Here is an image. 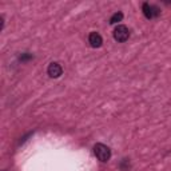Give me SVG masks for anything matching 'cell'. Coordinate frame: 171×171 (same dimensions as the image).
<instances>
[{"mask_svg": "<svg viewBox=\"0 0 171 171\" xmlns=\"http://www.w3.org/2000/svg\"><path fill=\"white\" fill-rule=\"evenodd\" d=\"M94 154L100 162H108L111 158V150L103 143H96L94 146Z\"/></svg>", "mask_w": 171, "mask_h": 171, "instance_id": "6da1fadb", "label": "cell"}, {"mask_svg": "<svg viewBox=\"0 0 171 171\" xmlns=\"http://www.w3.org/2000/svg\"><path fill=\"white\" fill-rule=\"evenodd\" d=\"M130 38V31L126 25H118L116 28L114 29V39L119 43H123L127 39Z\"/></svg>", "mask_w": 171, "mask_h": 171, "instance_id": "7a4b0ae2", "label": "cell"}, {"mask_svg": "<svg viewBox=\"0 0 171 171\" xmlns=\"http://www.w3.org/2000/svg\"><path fill=\"white\" fill-rule=\"evenodd\" d=\"M142 10H143V15L146 16L147 19H154V18L159 16V13H160V11H159L158 7L151 6V4H149V3L143 4Z\"/></svg>", "mask_w": 171, "mask_h": 171, "instance_id": "3957f363", "label": "cell"}, {"mask_svg": "<svg viewBox=\"0 0 171 171\" xmlns=\"http://www.w3.org/2000/svg\"><path fill=\"white\" fill-rule=\"evenodd\" d=\"M47 72L51 78H59L63 74V68L59 63H51L47 68Z\"/></svg>", "mask_w": 171, "mask_h": 171, "instance_id": "277c9868", "label": "cell"}, {"mask_svg": "<svg viewBox=\"0 0 171 171\" xmlns=\"http://www.w3.org/2000/svg\"><path fill=\"white\" fill-rule=\"evenodd\" d=\"M88 43L91 47L99 48L102 46V43H103V39H102V36L99 35L98 32H91L88 35Z\"/></svg>", "mask_w": 171, "mask_h": 171, "instance_id": "5b68a950", "label": "cell"}, {"mask_svg": "<svg viewBox=\"0 0 171 171\" xmlns=\"http://www.w3.org/2000/svg\"><path fill=\"white\" fill-rule=\"evenodd\" d=\"M122 19H123V13H122V12H115L114 15L111 16V19H110V23H111V24H115V23L121 22Z\"/></svg>", "mask_w": 171, "mask_h": 171, "instance_id": "8992f818", "label": "cell"}, {"mask_svg": "<svg viewBox=\"0 0 171 171\" xmlns=\"http://www.w3.org/2000/svg\"><path fill=\"white\" fill-rule=\"evenodd\" d=\"M29 59H32V55L31 54H22V56H20V60L22 62H25V60H29Z\"/></svg>", "mask_w": 171, "mask_h": 171, "instance_id": "52a82bcc", "label": "cell"}]
</instances>
